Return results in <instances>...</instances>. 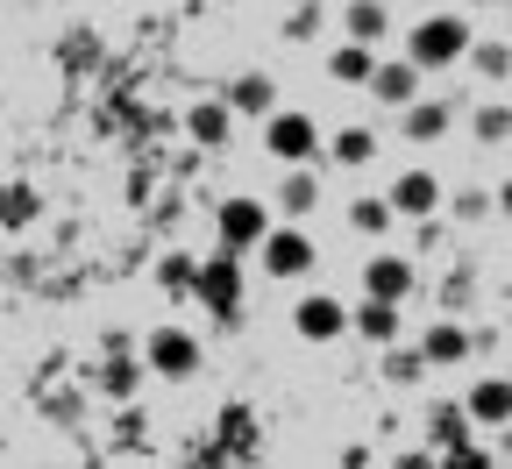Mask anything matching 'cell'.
<instances>
[{"mask_svg": "<svg viewBox=\"0 0 512 469\" xmlns=\"http://www.w3.org/2000/svg\"><path fill=\"white\" fill-rule=\"evenodd\" d=\"M370 72H377V43H356V36H349V43L328 57V79H335V86H370Z\"/></svg>", "mask_w": 512, "mask_h": 469, "instance_id": "9a60e30c", "label": "cell"}, {"mask_svg": "<svg viewBox=\"0 0 512 469\" xmlns=\"http://www.w3.org/2000/svg\"><path fill=\"white\" fill-rule=\"evenodd\" d=\"M320 22H328V15H320V0H299V8L285 15V43H313Z\"/></svg>", "mask_w": 512, "mask_h": 469, "instance_id": "cb8c5ba5", "label": "cell"}, {"mask_svg": "<svg viewBox=\"0 0 512 469\" xmlns=\"http://www.w3.org/2000/svg\"><path fill=\"white\" fill-rule=\"evenodd\" d=\"M256 256H264L271 278H306L313 271V235L306 228H271L264 242H256Z\"/></svg>", "mask_w": 512, "mask_h": 469, "instance_id": "5b68a950", "label": "cell"}, {"mask_svg": "<svg viewBox=\"0 0 512 469\" xmlns=\"http://www.w3.org/2000/svg\"><path fill=\"white\" fill-rule=\"evenodd\" d=\"M370 93H377L384 107H406V100H420V64H413V57H399V64H377V72H370Z\"/></svg>", "mask_w": 512, "mask_h": 469, "instance_id": "4fadbf2b", "label": "cell"}, {"mask_svg": "<svg viewBox=\"0 0 512 469\" xmlns=\"http://www.w3.org/2000/svg\"><path fill=\"white\" fill-rule=\"evenodd\" d=\"M491 199H498V214H505V221H512V178H505V185H498V192H491Z\"/></svg>", "mask_w": 512, "mask_h": 469, "instance_id": "f1b7e54d", "label": "cell"}, {"mask_svg": "<svg viewBox=\"0 0 512 469\" xmlns=\"http://www.w3.org/2000/svg\"><path fill=\"white\" fill-rule=\"evenodd\" d=\"M349 327L363 334V342L392 349V342H399V299H370V292H363V306L349 313Z\"/></svg>", "mask_w": 512, "mask_h": 469, "instance_id": "7c38bea8", "label": "cell"}, {"mask_svg": "<svg viewBox=\"0 0 512 469\" xmlns=\"http://www.w3.org/2000/svg\"><path fill=\"white\" fill-rule=\"evenodd\" d=\"M164 292H192V285H200V263H192V256H164Z\"/></svg>", "mask_w": 512, "mask_h": 469, "instance_id": "d4e9b609", "label": "cell"}, {"mask_svg": "<svg viewBox=\"0 0 512 469\" xmlns=\"http://www.w3.org/2000/svg\"><path fill=\"white\" fill-rule=\"evenodd\" d=\"M363 292H370V299H406V292H413V263L392 256V249L370 256V263H363Z\"/></svg>", "mask_w": 512, "mask_h": 469, "instance_id": "8fae6325", "label": "cell"}, {"mask_svg": "<svg viewBox=\"0 0 512 469\" xmlns=\"http://www.w3.org/2000/svg\"><path fill=\"white\" fill-rule=\"evenodd\" d=\"M384 199H392V214L427 221V214H441V207H448V185H441L427 164H413V171H399V178H392V192H384Z\"/></svg>", "mask_w": 512, "mask_h": 469, "instance_id": "3957f363", "label": "cell"}, {"mask_svg": "<svg viewBox=\"0 0 512 469\" xmlns=\"http://www.w3.org/2000/svg\"><path fill=\"white\" fill-rule=\"evenodd\" d=\"M406 143H441L448 136V121H456V107L448 100H406Z\"/></svg>", "mask_w": 512, "mask_h": 469, "instance_id": "5bb4252c", "label": "cell"}, {"mask_svg": "<svg viewBox=\"0 0 512 469\" xmlns=\"http://www.w3.org/2000/svg\"><path fill=\"white\" fill-rule=\"evenodd\" d=\"M470 349H477V334H470V327H456V320H427V334H420V356H427L434 370L463 363Z\"/></svg>", "mask_w": 512, "mask_h": 469, "instance_id": "30bf717a", "label": "cell"}, {"mask_svg": "<svg viewBox=\"0 0 512 469\" xmlns=\"http://www.w3.org/2000/svg\"><path fill=\"white\" fill-rule=\"evenodd\" d=\"M214 228H221V249H235V256H242V249H256V242L271 235V214L256 207V199H221Z\"/></svg>", "mask_w": 512, "mask_h": 469, "instance_id": "8992f818", "label": "cell"}, {"mask_svg": "<svg viewBox=\"0 0 512 469\" xmlns=\"http://www.w3.org/2000/svg\"><path fill=\"white\" fill-rule=\"evenodd\" d=\"M136 377H143L136 363H107V377H100V391H107V398H128V391H136Z\"/></svg>", "mask_w": 512, "mask_h": 469, "instance_id": "484cf974", "label": "cell"}, {"mask_svg": "<svg viewBox=\"0 0 512 469\" xmlns=\"http://www.w3.org/2000/svg\"><path fill=\"white\" fill-rule=\"evenodd\" d=\"M264 150L278 164H320V150H328V136H320L313 114H292V107H271L264 114Z\"/></svg>", "mask_w": 512, "mask_h": 469, "instance_id": "7a4b0ae2", "label": "cell"}, {"mask_svg": "<svg viewBox=\"0 0 512 469\" xmlns=\"http://www.w3.org/2000/svg\"><path fill=\"white\" fill-rule=\"evenodd\" d=\"M384 370H392V384H413V377L427 370V356L413 349V356H392V363H384Z\"/></svg>", "mask_w": 512, "mask_h": 469, "instance_id": "83f0119b", "label": "cell"}, {"mask_svg": "<svg viewBox=\"0 0 512 469\" xmlns=\"http://www.w3.org/2000/svg\"><path fill=\"white\" fill-rule=\"evenodd\" d=\"M392 221H399V214H392V199H370V192L349 199V228H356V235L377 242V235H392Z\"/></svg>", "mask_w": 512, "mask_h": 469, "instance_id": "44dd1931", "label": "cell"}, {"mask_svg": "<svg viewBox=\"0 0 512 469\" xmlns=\"http://www.w3.org/2000/svg\"><path fill=\"white\" fill-rule=\"evenodd\" d=\"M470 136H477V150H498V143H512V107H505V100H484V107L470 114Z\"/></svg>", "mask_w": 512, "mask_h": 469, "instance_id": "ffe728a7", "label": "cell"}, {"mask_svg": "<svg viewBox=\"0 0 512 469\" xmlns=\"http://www.w3.org/2000/svg\"><path fill=\"white\" fill-rule=\"evenodd\" d=\"M491 207H498L491 192H456V221H484Z\"/></svg>", "mask_w": 512, "mask_h": 469, "instance_id": "4316f807", "label": "cell"}, {"mask_svg": "<svg viewBox=\"0 0 512 469\" xmlns=\"http://www.w3.org/2000/svg\"><path fill=\"white\" fill-rule=\"evenodd\" d=\"M463 413H470L477 427H505V420H512V377H477V384L463 391Z\"/></svg>", "mask_w": 512, "mask_h": 469, "instance_id": "9c48e42d", "label": "cell"}, {"mask_svg": "<svg viewBox=\"0 0 512 469\" xmlns=\"http://www.w3.org/2000/svg\"><path fill=\"white\" fill-rule=\"evenodd\" d=\"M228 107H235V114H271V107H278L271 72H242V79L228 86Z\"/></svg>", "mask_w": 512, "mask_h": 469, "instance_id": "ac0fdd59", "label": "cell"}, {"mask_svg": "<svg viewBox=\"0 0 512 469\" xmlns=\"http://www.w3.org/2000/svg\"><path fill=\"white\" fill-rule=\"evenodd\" d=\"M328 157H335V164H349V171H363V164L377 157V136H370V128H342V136L328 143Z\"/></svg>", "mask_w": 512, "mask_h": 469, "instance_id": "7402d4cb", "label": "cell"}, {"mask_svg": "<svg viewBox=\"0 0 512 469\" xmlns=\"http://www.w3.org/2000/svg\"><path fill=\"white\" fill-rule=\"evenodd\" d=\"M228 121H235L228 100H200V107L185 114V128H192V143H200V150H221L228 143Z\"/></svg>", "mask_w": 512, "mask_h": 469, "instance_id": "2e32d148", "label": "cell"}, {"mask_svg": "<svg viewBox=\"0 0 512 469\" xmlns=\"http://www.w3.org/2000/svg\"><path fill=\"white\" fill-rule=\"evenodd\" d=\"M470 22L463 15H420L413 29H406V57L420 64V72H448V64H463L470 57Z\"/></svg>", "mask_w": 512, "mask_h": 469, "instance_id": "6da1fadb", "label": "cell"}, {"mask_svg": "<svg viewBox=\"0 0 512 469\" xmlns=\"http://www.w3.org/2000/svg\"><path fill=\"white\" fill-rule=\"evenodd\" d=\"M143 363H150V377H192L200 370V342H192L185 327H157L143 342Z\"/></svg>", "mask_w": 512, "mask_h": 469, "instance_id": "277c9868", "label": "cell"}, {"mask_svg": "<svg viewBox=\"0 0 512 469\" xmlns=\"http://www.w3.org/2000/svg\"><path fill=\"white\" fill-rule=\"evenodd\" d=\"M292 327H299V342H335V334H349V306L328 299V292H313L292 306Z\"/></svg>", "mask_w": 512, "mask_h": 469, "instance_id": "52a82bcc", "label": "cell"}, {"mask_svg": "<svg viewBox=\"0 0 512 469\" xmlns=\"http://www.w3.org/2000/svg\"><path fill=\"white\" fill-rule=\"evenodd\" d=\"M278 207H285V214H313V207H320V171H306V164H285Z\"/></svg>", "mask_w": 512, "mask_h": 469, "instance_id": "d6986e66", "label": "cell"}, {"mask_svg": "<svg viewBox=\"0 0 512 469\" xmlns=\"http://www.w3.org/2000/svg\"><path fill=\"white\" fill-rule=\"evenodd\" d=\"M192 292H200L221 320L235 313V299H242V271H235V249H221L214 263H200V285H192Z\"/></svg>", "mask_w": 512, "mask_h": 469, "instance_id": "ba28073f", "label": "cell"}, {"mask_svg": "<svg viewBox=\"0 0 512 469\" xmlns=\"http://www.w3.org/2000/svg\"><path fill=\"white\" fill-rule=\"evenodd\" d=\"M342 29H349L356 43H377V36H392V8H384V0H349V8H342Z\"/></svg>", "mask_w": 512, "mask_h": 469, "instance_id": "e0dca14e", "label": "cell"}, {"mask_svg": "<svg viewBox=\"0 0 512 469\" xmlns=\"http://www.w3.org/2000/svg\"><path fill=\"white\" fill-rule=\"evenodd\" d=\"M470 64H477V79H512V43H470Z\"/></svg>", "mask_w": 512, "mask_h": 469, "instance_id": "603a6c76", "label": "cell"}]
</instances>
